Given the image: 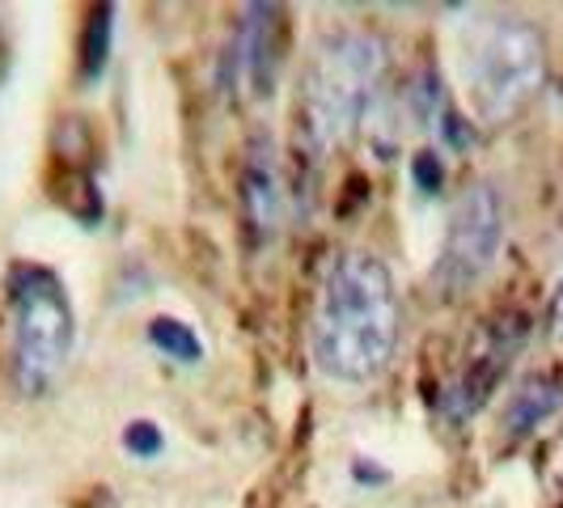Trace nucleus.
Masks as SVG:
<instances>
[{"label": "nucleus", "mask_w": 563, "mask_h": 508, "mask_svg": "<svg viewBox=\"0 0 563 508\" xmlns=\"http://www.w3.org/2000/svg\"><path fill=\"white\" fill-rule=\"evenodd\" d=\"M560 407H563V377H555V373H530V377L512 390V398H508L505 432L521 441V437L538 432Z\"/></svg>", "instance_id": "nucleus-9"}, {"label": "nucleus", "mask_w": 563, "mask_h": 508, "mask_svg": "<svg viewBox=\"0 0 563 508\" xmlns=\"http://www.w3.org/2000/svg\"><path fill=\"white\" fill-rule=\"evenodd\" d=\"M148 343H153L162 356L178 361V365H199V361H203L199 335L187 322H178V318H153V322H148Z\"/></svg>", "instance_id": "nucleus-10"}, {"label": "nucleus", "mask_w": 563, "mask_h": 508, "mask_svg": "<svg viewBox=\"0 0 563 508\" xmlns=\"http://www.w3.org/2000/svg\"><path fill=\"white\" fill-rule=\"evenodd\" d=\"M242 217L254 242H272L284 221V183L272 136H254L242 166Z\"/></svg>", "instance_id": "nucleus-7"}, {"label": "nucleus", "mask_w": 563, "mask_h": 508, "mask_svg": "<svg viewBox=\"0 0 563 508\" xmlns=\"http://www.w3.org/2000/svg\"><path fill=\"white\" fill-rule=\"evenodd\" d=\"M521 339H526V322H521V318H500L496 327L483 331L479 347L466 356L462 373L453 377V386L445 390V411H450V420L475 416L483 402L492 398L496 382L505 377L508 361H512V352L521 347Z\"/></svg>", "instance_id": "nucleus-6"}, {"label": "nucleus", "mask_w": 563, "mask_h": 508, "mask_svg": "<svg viewBox=\"0 0 563 508\" xmlns=\"http://www.w3.org/2000/svg\"><path fill=\"white\" fill-rule=\"evenodd\" d=\"M505 242V203L492 183H471L453 199L450 221H445V242L432 267V284L441 297H466L475 284L496 267V254Z\"/></svg>", "instance_id": "nucleus-5"}, {"label": "nucleus", "mask_w": 563, "mask_h": 508, "mask_svg": "<svg viewBox=\"0 0 563 508\" xmlns=\"http://www.w3.org/2000/svg\"><path fill=\"white\" fill-rule=\"evenodd\" d=\"M111 4L93 9L89 22H85V38H81V81H98L107 73V59H111Z\"/></svg>", "instance_id": "nucleus-11"}, {"label": "nucleus", "mask_w": 563, "mask_h": 508, "mask_svg": "<svg viewBox=\"0 0 563 508\" xmlns=\"http://www.w3.org/2000/svg\"><path fill=\"white\" fill-rule=\"evenodd\" d=\"M162 445H166V437H162V428L153 420H132L128 428H123V450L132 453V457H157L162 453Z\"/></svg>", "instance_id": "nucleus-12"}, {"label": "nucleus", "mask_w": 563, "mask_h": 508, "mask_svg": "<svg viewBox=\"0 0 563 508\" xmlns=\"http://www.w3.org/2000/svg\"><path fill=\"white\" fill-rule=\"evenodd\" d=\"M457 77L471 114L500 128L530 107L547 77V43L534 22L517 13H483L462 26L457 38Z\"/></svg>", "instance_id": "nucleus-3"}, {"label": "nucleus", "mask_w": 563, "mask_h": 508, "mask_svg": "<svg viewBox=\"0 0 563 508\" xmlns=\"http://www.w3.org/2000/svg\"><path fill=\"white\" fill-rule=\"evenodd\" d=\"M386 38L365 26L327 30L313 43L297 85V132L313 153H335L365 128L386 85Z\"/></svg>", "instance_id": "nucleus-2"}, {"label": "nucleus", "mask_w": 563, "mask_h": 508, "mask_svg": "<svg viewBox=\"0 0 563 508\" xmlns=\"http://www.w3.org/2000/svg\"><path fill=\"white\" fill-rule=\"evenodd\" d=\"M402 301L390 267L373 251H343L327 267L313 310V365L331 382L368 386L398 352Z\"/></svg>", "instance_id": "nucleus-1"}, {"label": "nucleus", "mask_w": 563, "mask_h": 508, "mask_svg": "<svg viewBox=\"0 0 563 508\" xmlns=\"http://www.w3.org/2000/svg\"><path fill=\"white\" fill-rule=\"evenodd\" d=\"M9 301V373L22 395H47L73 356L77 318L56 272L18 263L4 280Z\"/></svg>", "instance_id": "nucleus-4"}, {"label": "nucleus", "mask_w": 563, "mask_h": 508, "mask_svg": "<svg viewBox=\"0 0 563 508\" xmlns=\"http://www.w3.org/2000/svg\"><path fill=\"white\" fill-rule=\"evenodd\" d=\"M551 339L563 347V276L555 284V292H551Z\"/></svg>", "instance_id": "nucleus-14"}, {"label": "nucleus", "mask_w": 563, "mask_h": 508, "mask_svg": "<svg viewBox=\"0 0 563 508\" xmlns=\"http://www.w3.org/2000/svg\"><path fill=\"white\" fill-rule=\"evenodd\" d=\"M276 30H280V9L276 4H246L238 34H233V47H229L233 77H242L258 98L272 93V81H276V59H280Z\"/></svg>", "instance_id": "nucleus-8"}, {"label": "nucleus", "mask_w": 563, "mask_h": 508, "mask_svg": "<svg viewBox=\"0 0 563 508\" xmlns=\"http://www.w3.org/2000/svg\"><path fill=\"white\" fill-rule=\"evenodd\" d=\"M411 174H416V187H420L423 196L441 191V178H445V169H441V162H437V153H416V162H411Z\"/></svg>", "instance_id": "nucleus-13"}]
</instances>
